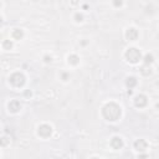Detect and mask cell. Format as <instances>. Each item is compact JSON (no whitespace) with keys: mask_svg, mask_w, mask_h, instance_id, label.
Returning a JSON list of instances; mask_svg holds the SVG:
<instances>
[{"mask_svg":"<svg viewBox=\"0 0 159 159\" xmlns=\"http://www.w3.org/2000/svg\"><path fill=\"white\" fill-rule=\"evenodd\" d=\"M138 31L134 27H129L127 30V32H126V37L129 40V41H134V40H137L138 37Z\"/></svg>","mask_w":159,"mask_h":159,"instance_id":"obj_8","label":"cell"},{"mask_svg":"<svg viewBox=\"0 0 159 159\" xmlns=\"http://www.w3.org/2000/svg\"><path fill=\"white\" fill-rule=\"evenodd\" d=\"M114 5H116V6H121L122 1H114Z\"/></svg>","mask_w":159,"mask_h":159,"instance_id":"obj_19","label":"cell"},{"mask_svg":"<svg viewBox=\"0 0 159 159\" xmlns=\"http://www.w3.org/2000/svg\"><path fill=\"white\" fill-rule=\"evenodd\" d=\"M124 56H126L128 62L137 63L139 62V60H142V52H141V50H138L136 47H129L126 51V53H124Z\"/></svg>","mask_w":159,"mask_h":159,"instance_id":"obj_2","label":"cell"},{"mask_svg":"<svg viewBox=\"0 0 159 159\" xmlns=\"http://www.w3.org/2000/svg\"><path fill=\"white\" fill-rule=\"evenodd\" d=\"M3 47L5 50H10L13 47V42L10 41V40H4V41H3Z\"/></svg>","mask_w":159,"mask_h":159,"instance_id":"obj_15","label":"cell"},{"mask_svg":"<svg viewBox=\"0 0 159 159\" xmlns=\"http://www.w3.org/2000/svg\"><path fill=\"white\" fill-rule=\"evenodd\" d=\"M67 60H68V63L70 65H77L80 62V57L77 56V55H75V53L70 55V56L67 57Z\"/></svg>","mask_w":159,"mask_h":159,"instance_id":"obj_12","label":"cell"},{"mask_svg":"<svg viewBox=\"0 0 159 159\" xmlns=\"http://www.w3.org/2000/svg\"><path fill=\"white\" fill-rule=\"evenodd\" d=\"M9 82L15 87H21L25 83V76L21 72H14L11 76L9 77Z\"/></svg>","mask_w":159,"mask_h":159,"instance_id":"obj_3","label":"cell"},{"mask_svg":"<svg viewBox=\"0 0 159 159\" xmlns=\"http://www.w3.org/2000/svg\"><path fill=\"white\" fill-rule=\"evenodd\" d=\"M141 72H142V75H144V76H148V75L152 73V68H151V66H149V65L144 63L143 66L141 67Z\"/></svg>","mask_w":159,"mask_h":159,"instance_id":"obj_13","label":"cell"},{"mask_svg":"<svg viewBox=\"0 0 159 159\" xmlns=\"http://www.w3.org/2000/svg\"><path fill=\"white\" fill-rule=\"evenodd\" d=\"M111 147L113 148V149H121L122 147H123V139L121 138V137H113L112 139H111Z\"/></svg>","mask_w":159,"mask_h":159,"instance_id":"obj_7","label":"cell"},{"mask_svg":"<svg viewBox=\"0 0 159 159\" xmlns=\"http://www.w3.org/2000/svg\"><path fill=\"white\" fill-rule=\"evenodd\" d=\"M68 77H70V75H68V73H66V72H63V73H62V80H63V81H67Z\"/></svg>","mask_w":159,"mask_h":159,"instance_id":"obj_17","label":"cell"},{"mask_svg":"<svg viewBox=\"0 0 159 159\" xmlns=\"http://www.w3.org/2000/svg\"><path fill=\"white\" fill-rule=\"evenodd\" d=\"M126 84L129 87V89H132L133 87H136V86H137V78H136V77H133V76L128 77V78H127V81H126Z\"/></svg>","mask_w":159,"mask_h":159,"instance_id":"obj_11","label":"cell"},{"mask_svg":"<svg viewBox=\"0 0 159 159\" xmlns=\"http://www.w3.org/2000/svg\"><path fill=\"white\" fill-rule=\"evenodd\" d=\"M91 159H101V158H91Z\"/></svg>","mask_w":159,"mask_h":159,"instance_id":"obj_22","label":"cell"},{"mask_svg":"<svg viewBox=\"0 0 159 159\" xmlns=\"http://www.w3.org/2000/svg\"><path fill=\"white\" fill-rule=\"evenodd\" d=\"M51 133H52V127L49 126V124H41V126H39V128H37V134L42 138L50 137Z\"/></svg>","mask_w":159,"mask_h":159,"instance_id":"obj_4","label":"cell"},{"mask_svg":"<svg viewBox=\"0 0 159 159\" xmlns=\"http://www.w3.org/2000/svg\"><path fill=\"white\" fill-rule=\"evenodd\" d=\"M147 103H148V98H147V96H144V94H138V96L134 98V104L139 108L146 107Z\"/></svg>","mask_w":159,"mask_h":159,"instance_id":"obj_5","label":"cell"},{"mask_svg":"<svg viewBox=\"0 0 159 159\" xmlns=\"http://www.w3.org/2000/svg\"><path fill=\"white\" fill-rule=\"evenodd\" d=\"M21 109V104H20V102L18 101V99H13V101H10L9 103V111L11 112H18Z\"/></svg>","mask_w":159,"mask_h":159,"instance_id":"obj_9","label":"cell"},{"mask_svg":"<svg viewBox=\"0 0 159 159\" xmlns=\"http://www.w3.org/2000/svg\"><path fill=\"white\" fill-rule=\"evenodd\" d=\"M122 114V108L114 102H109L102 108V116L109 122H114L119 119Z\"/></svg>","mask_w":159,"mask_h":159,"instance_id":"obj_1","label":"cell"},{"mask_svg":"<svg viewBox=\"0 0 159 159\" xmlns=\"http://www.w3.org/2000/svg\"><path fill=\"white\" fill-rule=\"evenodd\" d=\"M157 108H159V103H157Z\"/></svg>","mask_w":159,"mask_h":159,"instance_id":"obj_21","label":"cell"},{"mask_svg":"<svg viewBox=\"0 0 159 159\" xmlns=\"http://www.w3.org/2000/svg\"><path fill=\"white\" fill-rule=\"evenodd\" d=\"M134 148H136L139 153H143V152H146V149L148 148V143L144 141V139H138V141L134 142Z\"/></svg>","mask_w":159,"mask_h":159,"instance_id":"obj_6","label":"cell"},{"mask_svg":"<svg viewBox=\"0 0 159 159\" xmlns=\"http://www.w3.org/2000/svg\"><path fill=\"white\" fill-rule=\"evenodd\" d=\"M143 61H144L146 65H151L154 61V56L152 53H146L144 55V57H143Z\"/></svg>","mask_w":159,"mask_h":159,"instance_id":"obj_14","label":"cell"},{"mask_svg":"<svg viewBox=\"0 0 159 159\" xmlns=\"http://www.w3.org/2000/svg\"><path fill=\"white\" fill-rule=\"evenodd\" d=\"M139 158H141V159H146L147 155H146V154H142V155H139Z\"/></svg>","mask_w":159,"mask_h":159,"instance_id":"obj_20","label":"cell"},{"mask_svg":"<svg viewBox=\"0 0 159 159\" xmlns=\"http://www.w3.org/2000/svg\"><path fill=\"white\" fill-rule=\"evenodd\" d=\"M24 36V31L21 29H14L13 32H11V37L15 39V40H20Z\"/></svg>","mask_w":159,"mask_h":159,"instance_id":"obj_10","label":"cell"},{"mask_svg":"<svg viewBox=\"0 0 159 159\" xmlns=\"http://www.w3.org/2000/svg\"><path fill=\"white\" fill-rule=\"evenodd\" d=\"M75 19H76V21H82L83 15L81 13H76V14H75Z\"/></svg>","mask_w":159,"mask_h":159,"instance_id":"obj_16","label":"cell"},{"mask_svg":"<svg viewBox=\"0 0 159 159\" xmlns=\"http://www.w3.org/2000/svg\"><path fill=\"white\" fill-rule=\"evenodd\" d=\"M44 60H45V62H51V56H45Z\"/></svg>","mask_w":159,"mask_h":159,"instance_id":"obj_18","label":"cell"}]
</instances>
